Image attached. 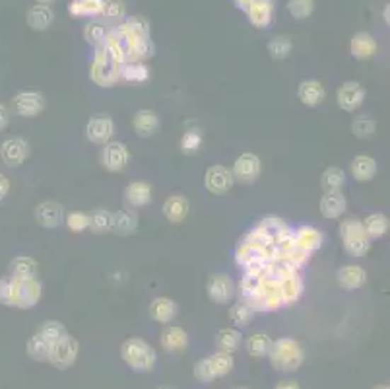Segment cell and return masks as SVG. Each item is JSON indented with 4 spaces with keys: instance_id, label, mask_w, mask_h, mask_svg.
Here are the masks:
<instances>
[{
    "instance_id": "6da1fadb",
    "label": "cell",
    "mask_w": 390,
    "mask_h": 389,
    "mask_svg": "<svg viewBox=\"0 0 390 389\" xmlns=\"http://www.w3.org/2000/svg\"><path fill=\"white\" fill-rule=\"evenodd\" d=\"M272 257H274V244L268 242L256 228L251 230L235 249V261L243 271L263 267Z\"/></svg>"
},
{
    "instance_id": "003e7915",
    "label": "cell",
    "mask_w": 390,
    "mask_h": 389,
    "mask_svg": "<svg viewBox=\"0 0 390 389\" xmlns=\"http://www.w3.org/2000/svg\"><path fill=\"white\" fill-rule=\"evenodd\" d=\"M237 389H248V388H237Z\"/></svg>"
},
{
    "instance_id": "4dcf8cb0",
    "label": "cell",
    "mask_w": 390,
    "mask_h": 389,
    "mask_svg": "<svg viewBox=\"0 0 390 389\" xmlns=\"http://www.w3.org/2000/svg\"><path fill=\"white\" fill-rule=\"evenodd\" d=\"M159 343H161V346H164L167 352L185 351L188 346L187 331L180 327H175V325H167V327L161 331Z\"/></svg>"
},
{
    "instance_id": "be15d7a7",
    "label": "cell",
    "mask_w": 390,
    "mask_h": 389,
    "mask_svg": "<svg viewBox=\"0 0 390 389\" xmlns=\"http://www.w3.org/2000/svg\"><path fill=\"white\" fill-rule=\"evenodd\" d=\"M389 4H386V6H384V12H383V16H384V20H386V23H389Z\"/></svg>"
},
{
    "instance_id": "c3c4849f",
    "label": "cell",
    "mask_w": 390,
    "mask_h": 389,
    "mask_svg": "<svg viewBox=\"0 0 390 389\" xmlns=\"http://www.w3.org/2000/svg\"><path fill=\"white\" fill-rule=\"evenodd\" d=\"M255 310L251 308L245 302H237V304L231 305V310H229V320L237 325V327H247L251 325V321L255 320Z\"/></svg>"
},
{
    "instance_id": "52a82bcc",
    "label": "cell",
    "mask_w": 390,
    "mask_h": 389,
    "mask_svg": "<svg viewBox=\"0 0 390 389\" xmlns=\"http://www.w3.org/2000/svg\"><path fill=\"white\" fill-rule=\"evenodd\" d=\"M260 273V271H258ZM263 276V275H260ZM245 304H248L255 312H278L284 305V300H282V294H280L278 283L276 281H270V278H264L258 284V288L253 296L248 298Z\"/></svg>"
},
{
    "instance_id": "836d02e7",
    "label": "cell",
    "mask_w": 390,
    "mask_h": 389,
    "mask_svg": "<svg viewBox=\"0 0 390 389\" xmlns=\"http://www.w3.org/2000/svg\"><path fill=\"white\" fill-rule=\"evenodd\" d=\"M125 201L130 208H140V206L150 205L151 201V185L146 181H132L125 189Z\"/></svg>"
},
{
    "instance_id": "816d5d0a",
    "label": "cell",
    "mask_w": 390,
    "mask_h": 389,
    "mask_svg": "<svg viewBox=\"0 0 390 389\" xmlns=\"http://www.w3.org/2000/svg\"><path fill=\"white\" fill-rule=\"evenodd\" d=\"M111 216L113 214L109 210H105V208H96L90 214V226H88V230H91L93 234L109 232L111 230Z\"/></svg>"
},
{
    "instance_id": "3957f363",
    "label": "cell",
    "mask_w": 390,
    "mask_h": 389,
    "mask_svg": "<svg viewBox=\"0 0 390 389\" xmlns=\"http://www.w3.org/2000/svg\"><path fill=\"white\" fill-rule=\"evenodd\" d=\"M120 64L122 62H119L105 43L96 47V57L90 69L91 82L99 88H113L120 80Z\"/></svg>"
},
{
    "instance_id": "ba28073f",
    "label": "cell",
    "mask_w": 390,
    "mask_h": 389,
    "mask_svg": "<svg viewBox=\"0 0 390 389\" xmlns=\"http://www.w3.org/2000/svg\"><path fill=\"white\" fill-rule=\"evenodd\" d=\"M41 294H43V286L39 283V278H12V308L31 310L39 304Z\"/></svg>"
},
{
    "instance_id": "4fadbf2b",
    "label": "cell",
    "mask_w": 390,
    "mask_h": 389,
    "mask_svg": "<svg viewBox=\"0 0 390 389\" xmlns=\"http://www.w3.org/2000/svg\"><path fill=\"white\" fill-rule=\"evenodd\" d=\"M30 156V145L28 140L22 137L6 138L2 145H0V158L6 164L8 168H18L22 166L23 162L28 160Z\"/></svg>"
},
{
    "instance_id": "d6986e66",
    "label": "cell",
    "mask_w": 390,
    "mask_h": 389,
    "mask_svg": "<svg viewBox=\"0 0 390 389\" xmlns=\"http://www.w3.org/2000/svg\"><path fill=\"white\" fill-rule=\"evenodd\" d=\"M62 218H64V208L55 201H45V203H39L35 206V220L41 228H59Z\"/></svg>"
},
{
    "instance_id": "1f68e13d",
    "label": "cell",
    "mask_w": 390,
    "mask_h": 389,
    "mask_svg": "<svg viewBox=\"0 0 390 389\" xmlns=\"http://www.w3.org/2000/svg\"><path fill=\"white\" fill-rule=\"evenodd\" d=\"M188 210H190V203H188L187 197L183 195H173V197L166 198V203L161 206V213L169 222H175L179 224L188 216Z\"/></svg>"
},
{
    "instance_id": "cb8c5ba5",
    "label": "cell",
    "mask_w": 390,
    "mask_h": 389,
    "mask_svg": "<svg viewBox=\"0 0 390 389\" xmlns=\"http://www.w3.org/2000/svg\"><path fill=\"white\" fill-rule=\"evenodd\" d=\"M278 288L280 294H282V300H284V305H292L303 296L305 284H303V278H301L299 273H289L284 278H280Z\"/></svg>"
},
{
    "instance_id": "f6af8a7d",
    "label": "cell",
    "mask_w": 390,
    "mask_h": 389,
    "mask_svg": "<svg viewBox=\"0 0 390 389\" xmlns=\"http://www.w3.org/2000/svg\"><path fill=\"white\" fill-rule=\"evenodd\" d=\"M25 349H28V356H31L33 360H38V362H49V354H51V344L47 343L43 337L35 333V335L31 337L28 344H25Z\"/></svg>"
},
{
    "instance_id": "681fc988",
    "label": "cell",
    "mask_w": 390,
    "mask_h": 389,
    "mask_svg": "<svg viewBox=\"0 0 390 389\" xmlns=\"http://www.w3.org/2000/svg\"><path fill=\"white\" fill-rule=\"evenodd\" d=\"M353 137L371 138L377 133V121L371 115H360L352 121Z\"/></svg>"
},
{
    "instance_id": "2e32d148",
    "label": "cell",
    "mask_w": 390,
    "mask_h": 389,
    "mask_svg": "<svg viewBox=\"0 0 390 389\" xmlns=\"http://www.w3.org/2000/svg\"><path fill=\"white\" fill-rule=\"evenodd\" d=\"M231 171L224 166H212L206 169L204 176V187L212 193V195H227L233 187Z\"/></svg>"
},
{
    "instance_id": "bcb514c9",
    "label": "cell",
    "mask_w": 390,
    "mask_h": 389,
    "mask_svg": "<svg viewBox=\"0 0 390 389\" xmlns=\"http://www.w3.org/2000/svg\"><path fill=\"white\" fill-rule=\"evenodd\" d=\"M99 16H103L105 23H120L127 16L125 2L122 0H103V8H101Z\"/></svg>"
},
{
    "instance_id": "03108f58",
    "label": "cell",
    "mask_w": 390,
    "mask_h": 389,
    "mask_svg": "<svg viewBox=\"0 0 390 389\" xmlns=\"http://www.w3.org/2000/svg\"><path fill=\"white\" fill-rule=\"evenodd\" d=\"M158 389H175V388H171V385H161V388H158Z\"/></svg>"
},
{
    "instance_id": "30bf717a",
    "label": "cell",
    "mask_w": 390,
    "mask_h": 389,
    "mask_svg": "<svg viewBox=\"0 0 390 389\" xmlns=\"http://www.w3.org/2000/svg\"><path fill=\"white\" fill-rule=\"evenodd\" d=\"M260 169H263V164H260V158L256 154H241L233 164V181H237L241 185H253L260 176Z\"/></svg>"
},
{
    "instance_id": "d6a6232c",
    "label": "cell",
    "mask_w": 390,
    "mask_h": 389,
    "mask_svg": "<svg viewBox=\"0 0 390 389\" xmlns=\"http://www.w3.org/2000/svg\"><path fill=\"white\" fill-rule=\"evenodd\" d=\"M25 22L31 30L45 31L51 28V23L55 22V12L47 4H35L28 10L25 14Z\"/></svg>"
},
{
    "instance_id": "7dc6e473",
    "label": "cell",
    "mask_w": 390,
    "mask_h": 389,
    "mask_svg": "<svg viewBox=\"0 0 390 389\" xmlns=\"http://www.w3.org/2000/svg\"><path fill=\"white\" fill-rule=\"evenodd\" d=\"M293 49L292 39L287 38V35H276V38H272L268 41V53L274 61H284L289 57Z\"/></svg>"
},
{
    "instance_id": "74e56055",
    "label": "cell",
    "mask_w": 390,
    "mask_h": 389,
    "mask_svg": "<svg viewBox=\"0 0 390 389\" xmlns=\"http://www.w3.org/2000/svg\"><path fill=\"white\" fill-rule=\"evenodd\" d=\"M109 23H105L103 20H90L84 28V39L93 47L103 45L107 41V35H109Z\"/></svg>"
},
{
    "instance_id": "f1b7e54d",
    "label": "cell",
    "mask_w": 390,
    "mask_h": 389,
    "mask_svg": "<svg viewBox=\"0 0 390 389\" xmlns=\"http://www.w3.org/2000/svg\"><path fill=\"white\" fill-rule=\"evenodd\" d=\"M256 230H258L268 242H272V244H276L282 237H285L287 234H292L293 232V230L289 228L282 218H278V216H266V218H263V220L256 224Z\"/></svg>"
},
{
    "instance_id": "94428289",
    "label": "cell",
    "mask_w": 390,
    "mask_h": 389,
    "mask_svg": "<svg viewBox=\"0 0 390 389\" xmlns=\"http://www.w3.org/2000/svg\"><path fill=\"white\" fill-rule=\"evenodd\" d=\"M251 2H253V0H233L235 8H237V10H241V12H245V14H247V10H248V6H251Z\"/></svg>"
},
{
    "instance_id": "f546056e",
    "label": "cell",
    "mask_w": 390,
    "mask_h": 389,
    "mask_svg": "<svg viewBox=\"0 0 390 389\" xmlns=\"http://www.w3.org/2000/svg\"><path fill=\"white\" fill-rule=\"evenodd\" d=\"M8 276L12 278H39L38 261L28 255L14 257L8 265Z\"/></svg>"
},
{
    "instance_id": "f907efd6",
    "label": "cell",
    "mask_w": 390,
    "mask_h": 389,
    "mask_svg": "<svg viewBox=\"0 0 390 389\" xmlns=\"http://www.w3.org/2000/svg\"><path fill=\"white\" fill-rule=\"evenodd\" d=\"M39 335L45 339L49 344H55L59 343L60 339H64V337H68V329L60 323V321H45L43 325H41V329H39Z\"/></svg>"
},
{
    "instance_id": "f35d334b",
    "label": "cell",
    "mask_w": 390,
    "mask_h": 389,
    "mask_svg": "<svg viewBox=\"0 0 390 389\" xmlns=\"http://www.w3.org/2000/svg\"><path fill=\"white\" fill-rule=\"evenodd\" d=\"M120 28L127 31L134 41L150 38V22L142 16H128V18H125V22L120 23Z\"/></svg>"
},
{
    "instance_id": "5b68a950",
    "label": "cell",
    "mask_w": 390,
    "mask_h": 389,
    "mask_svg": "<svg viewBox=\"0 0 390 389\" xmlns=\"http://www.w3.org/2000/svg\"><path fill=\"white\" fill-rule=\"evenodd\" d=\"M235 366V360H233V354L229 352H214L206 359L198 360L193 368V376H195L196 382L202 383H212L214 380H219V378H225L229 374Z\"/></svg>"
},
{
    "instance_id": "9c48e42d",
    "label": "cell",
    "mask_w": 390,
    "mask_h": 389,
    "mask_svg": "<svg viewBox=\"0 0 390 389\" xmlns=\"http://www.w3.org/2000/svg\"><path fill=\"white\" fill-rule=\"evenodd\" d=\"M78 352H80V343L76 341L74 337H64V339H60L59 343L51 344L49 364H53L59 370H68L70 366H74Z\"/></svg>"
},
{
    "instance_id": "e575fe53",
    "label": "cell",
    "mask_w": 390,
    "mask_h": 389,
    "mask_svg": "<svg viewBox=\"0 0 390 389\" xmlns=\"http://www.w3.org/2000/svg\"><path fill=\"white\" fill-rule=\"evenodd\" d=\"M350 169H352V176L361 181V184H365V181H371L373 177L377 176V162L375 158H371V156H355L350 164Z\"/></svg>"
},
{
    "instance_id": "7c38bea8",
    "label": "cell",
    "mask_w": 390,
    "mask_h": 389,
    "mask_svg": "<svg viewBox=\"0 0 390 389\" xmlns=\"http://www.w3.org/2000/svg\"><path fill=\"white\" fill-rule=\"evenodd\" d=\"M45 107L47 99L41 92H20L12 98V111L20 117H38Z\"/></svg>"
},
{
    "instance_id": "e7e4bbea",
    "label": "cell",
    "mask_w": 390,
    "mask_h": 389,
    "mask_svg": "<svg viewBox=\"0 0 390 389\" xmlns=\"http://www.w3.org/2000/svg\"><path fill=\"white\" fill-rule=\"evenodd\" d=\"M373 389H390L389 385H377V388H373Z\"/></svg>"
},
{
    "instance_id": "9f6ffc18",
    "label": "cell",
    "mask_w": 390,
    "mask_h": 389,
    "mask_svg": "<svg viewBox=\"0 0 390 389\" xmlns=\"http://www.w3.org/2000/svg\"><path fill=\"white\" fill-rule=\"evenodd\" d=\"M200 145H202V138H200V135L195 133V130L187 133L185 138H183V142H180V146H183V150H185V152H195L196 148H198Z\"/></svg>"
},
{
    "instance_id": "f5cc1de1",
    "label": "cell",
    "mask_w": 390,
    "mask_h": 389,
    "mask_svg": "<svg viewBox=\"0 0 390 389\" xmlns=\"http://www.w3.org/2000/svg\"><path fill=\"white\" fill-rule=\"evenodd\" d=\"M287 12L295 20H305L315 12V0H287Z\"/></svg>"
},
{
    "instance_id": "277c9868",
    "label": "cell",
    "mask_w": 390,
    "mask_h": 389,
    "mask_svg": "<svg viewBox=\"0 0 390 389\" xmlns=\"http://www.w3.org/2000/svg\"><path fill=\"white\" fill-rule=\"evenodd\" d=\"M120 359L134 372H151L158 362V354L148 341L140 337H130L120 344Z\"/></svg>"
},
{
    "instance_id": "ac0fdd59",
    "label": "cell",
    "mask_w": 390,
    "mask_h": 389,
    "mask_svg": "<svg viewBox=\"0 0 390 389\" xmlns=\"http://www.w3.org/2000/svg\"><path fill=\"white\" fill-rule=\"evenodd\" d=\"M377 51H379V43L371 33L367 31L353 33L352 41H350V53L355 61H369L375 57Z\"/></svg>"
},
{
    "instance_id": "d590c367",
    "label": "cell",
    "mask_w": 390,
    "mask_h": 389,
    "mask_svg": "<svg viewBox=\"0 0 390 389\" xmlns=\"http://www.w3.org/2000/svg\"><path fill=\"white\" fill-rule=\"evenodd\" d=\"M103 0H72L68 4V14L72 18H96L101 14Z\"/></svg>"
},
{
    "instance_id": "8d00e7d4",
    "label": "cell",
    "mask_w": 390,
    "mask_h": 389,
    "mask_svg": "<svg viewBox=\"0 0 390 389\" xmlns=\"http://www.w3.org/2000/svg\"><path fill=\"white\" fill-rule=\"evenodd\" d=\"M241 344H243V335H241L239 329H219V333L216 335V346H218L219 352H229V354H233Z\"/></svg>"
},
{
    "instance_id": "60d3db41",
    "label": "cell",
    "mask_w": 390,
    "mask_h": 389,
    "mask_svg": "<svg viewBox=\"0 0 390 389\" xmlns=\"http://www.w3.org/2000/svg\"><path fill=\"white\" fill-rule=\"evenodd\" d=\"M363 228L367 232V236L371 239H379L389 232V218L381 213H373L363 218Z\"/></svg>"
},
{
    "instance_id": "8fae6325",
    "label": "cell",
    "mask_w": 390,
    "mask_h": 389,
    "mask_svg": "<svg viewBox=\"0 0 390 389\" xmlns=\"http://www.w3.org/2000/svg\"><path fill=\"white\" fill-rule=\"evenodd\" d=\"M365 98H367V92L365 88L355 82V80H348L344 84L340 86V90L336 94V101L340 109H344L345 113H355L360 111L361 106L365 103Z\"/></svg>"
},
{
    "instance_id": "4316f807",
    "label": "cell",
    "mask_w": 390,
    "mask_h": 389,
    "mask_svg": "<svg viewBox=\"0 0 390 389\" xmlns=\"http://www.w3.org/2000/svg\"><path fill=\"white\" fill-rule=\"evenodd\" d=\"M138 228V214L130 206L120 208L111 216V230L119 236H130Z\"/></svg>"
},
{
    "instance_id": "8992f818",
    "label": "cell",
    "mask_w": 390,
    "mask_h": 389,
    "mask_svg": "<svg viewBox=\"0 0 390 389\" xmlns=\"http://www.w3.org/2000/svg\"><path fill=\"white\" fill-rule=\"evenodd\" d=\"M340 239L344 244V249L348 255L352 257H363L367 255L371 249V237L367 236V232L363 228V222L357 218H348L340 224L338 228Z\"/></svg>"
},
{
    "instance_id": "44dd1931",
    "label": "cell",
    "mask_w": 390,
    "mask_h": 389,
    "mask_svg": "<svg viewBox=\"0 0 390 389\" xmlns=\"http://www.w3.org/2000/svg\"><path fill=\"white\" fill-rule=\"evenodd\" d=\"M336 281L344 291H360L361 286L367 283V273L360 265H344V267L338 269Z\"/></svg>"
},
{
    "instance_id": "9a60e30c",
    "label": "cell",
    "mask_w": 390,
    "mask_h": 389,
    "mask_svg": "<svg viewBox=\"0 0 390 389\" xmlns=\"http://www.w3.org/2000/svg\"><path fill=\"white\" fill-rule=\"evenodd\" d=\"M115 135V123L109 115H96L86 125V137L93 145H107Z\"/></svg>"
},
{
    "instance_id": "ee69618b",
    "label": "cell",
    "mask_w": 390,
    "mask_h": 389,
    "mask_svg": "<svg viewBox=\"0 0 390 389\" xmlns=\"http://www.w3.org/2000/svg\"><path fill=\"white\" fill-rule=\"evenodd\" d=\"M156 55V45L150 38L148 39H136L132 41V47H130V53H128V61L132 62H144L151 59Z\"/></svg>"
},
{
    "instance_id": "db71d44e",
    "label": "cell",
    "mask_w": 390,
    "mask_h": 389,
    "mask_svg": "<svg viewBox=\"0 0 390 389\" xmlns=\"http://www.w3.org/2000/svg\"><path fill=\"white\" fill-rule=\"evenodd\" d=\"M67 226L70 232L74 234H80V232H86L88 226H90V214L86 213H70L67 216Z\"/></svg>"
},
{
    "instance_id": "11a10c76",
    "label": "cell",
    "mask_w": 390,
    "mask_h": 389,
    "mask_svg": "<svg viewBox=\"0 0 390 389\" xmlns=\"http://www.w3.org/2000/svg\"><path fill=\"white\" fill-rule=\"evenodd\" d=\"M0 304L12 308V278L10 276L0 278Z\"/></svg>"
},
{
    "instance_id": "b9f144b4",
    "label": "cell",
    "mask_w": 390,
    "mask_h": 389,
    "mask_svg": "<svg viewBox=\"0 0 390 389\" xmlns=\"http://www.w3.org/2000/svg\"><path fill=\"white\" fill-rule=\"evenodd\" d=\"M245 346H247V352L253 359H264L270 352L272 339L266 333H255V335L248 337Z\"/></svg>"
},
{
    "instance_id": "7402d4cb",
    "label": "cell",
    "mask_w": 390,
    "mask_h": 389,
    "mask_svg": "<svg viewBox=\"0 0 390 389\" xmlns=\"http://www.w3.org/2000/svg\"><path fill=\"white\" fill-rule=\"evenodd\" d=\"M297 98L303 106L307 107H316L321 106L326 98V90H324V86L321 80H315V78H311V80H303L297 88Z\"/></svg>"
},
{
    "instance_id": "91938a15",
    "label": "cell",
    "mask_w": 390,
    "mask_h": 389,
    "mask_svg": "<svg viewBox=\"0 0 390 389\" xmlns=\"http://www.w3.org/2000/svg\"><path fill=\"white\" fill-rule=\"evenodd\" d=\"M274 389H301V385L295 380H282V382L276 383Z\"/></svg>"
},
{
    "instance_id": "6125c7cd",
    "label": "cell",
    "mask_w": 390,
    "mask_h": 389,
    "mask_svg": "<svg viewBox=\"0 0 390 389\" xmlns=\"http://www.w3.org/2000/svg\"><path fill=\"white\" fill-rule=\"evenodd\" d=\"M55 0H38V4H47V6H51Z\"/></svg>"
},
{
    "instance_id": "484cf974",
    "label": "cell",
    "mask_w": 390,
    "mask_h": 389,
    "mask_svg": "<svg viewBox=\"0 0 390 389\" xmlns=\"http://www.w3.org/2000/svg\"><path fill=\"white\" fill-rule=\"evenodd\" d=\"M132 127H134L138 137H154L159 129V115L151 109H140L132 117Z\"/></svg>"
},
{
    "instance_id": "ffe728a7",
    "label": "cell",
    "mask_w": 390,
    "mask_h": 389,
    "mask_svg": "<svg viewBox=\"0 0 390 389\" xmlns=\"http://www.w3.org/2000/svg\"><path fill=\"white\" fill-rule=\"evenodd\" d=\"M274 4L276 0H253L247 10V16L251 23L256 30H266L274 18Z\"/></svg>"
},
{
    "instance_id": "7a4b0ae2",
    "label": "cell",
    "mask_w": 390,
    "mask_h": 389,
    "mask_svg": "<svg viewBox=\"0 0 390 389\" xmlns=\"http://www.w3.org/2000/svg\"><path fill=\"white\" fill-rule=\"evenodd\" d=\"M268 359L274 370L284 372V374H293L303 366L305 360V352L301 349V344L295 339L289 337H282L278 341H272Z\"/></svg>"
},
{
    "instance_id": "d4e9b609",
    "label": "cell",
    "mask_w": 390,
    "mask_h": 389,
    "mask_svg": "<svg viewBox=\"0 0 390 389\" xmlns=\"http://www.w3.org/2000/svg\"><path fill=\"white\" fill-rule=\"evenodd\" d=\"M293 239H295V244L303 247L307 253L319 252L324 244V234L321 230L313 228V226H301L299 230H295L293 232Z\"/></svg>"
},
{
    "instance_id": "603a6c76",
    "label": "cell",
    "mask_w": 390,
    "mask_h": 389,
    "mask_svg": "<svg viewBox=\"0 0 390 389\" xmlns=\"http://www.w3.org/2000/svg\"><path fill=\"white\" fill-rule=\"evenodd\" d=\"M319 210H321L324 218L336 220V218H340L348 210V201L342 195V191L324 193L323 197H321V203H319Z\"/></svg>"
},
{
    "instance_id": "ab89813d",
    "label": "cell",
    "mask_w": 390,
    "mask_h": 389,
    "mask_svg": "<svg viewBox=\"0 0 390 389\" xmlns=\"http://www.w3.org/2000/svg\"><path fill=\"white\" fill-rule=\"evenodd\" d=\"M150 78V69L144 62L127 61L120 64V80L125 82H146Z\"/></svg>"
},
{
    "instance_id": "e0dca14e",
    "label": "cell",
    "mask_w": 390,
    "mask_h": 389,
    "mask_svg": "<svg viewBox=\"0 0 390 389\" xmlns=\"http://www.w3.org/2000/svg\"><path fill=\"white\" fill-rule=\"evenodd\" d=\"M103 152H101V164L105 166L109 171H122L127 168L128 162H130V154H128L127 145L122 142H107L103 145Z\"/></svg>"
},
{
    "instance_id": "680465c9",
    "label": "cell",
    "mask_w": 390,
    "mask_h": 389,
    "mask_svg": "<svg viewBox=\"0 0 390 389\" xmlns=\"http://www.w3.org/2000/svg\"><path fill=\"white\" fill-rule=\"evenodd\" d=\"M10 193V179L4 174H0V201H4Z\"/></svg>"
},
{
    "instance_id": "83f0119b",
    "label": "cell",
    "mask_w": 390,
    "mask_h": 389,
    "mask_svg": "<svg viewBox=\"0 0 390 389\" xmlns=\"http://www.w3.org/2000/svg\"><path fill=\"white\" fill-rule=\"evenodd\" d=\"M177 304L173 302L171 298H166V296H159V298H154L150 304V310H148V313H150V317L154 321H158V323H164V325H169L175 317H177Z\"/></svg>"
},
{
    "instance_id": "5bb4252c",
    "label": "cell",
    "mask_w": 390,
    "mask_h": 389,
    "mask_svg": "<svg viewBox=\"0 0 390 389\" xmlns=\"http://www.w3.org/2000/svg\"><path fill=\"white\" fill-rule=\"evenodd\" d=\"M206 292L214 304H229L235 296V284L231 276L225 273H216L210 276V281L206 284Z\"/></svg>"
},
{
    "instance_id": "6f0895ef",
    "label": "cell",
    "mask_w": 390,
    "mask_h": 389,
    "mask_svg": "<svg viewBox=\"0 0 390 389\" xmlns=\"http://www.w3.org/2000/svg\"><path fill=\"white\" fill-rule=\"evenodd\" d=\"M10 123V109L4 103H0V130H4Z\"/></svg>"
},
{
    "instance_id": "7bdbcfd3",
    "label": "cell",
    "mask_w": 390,
    "mask_h": 389,
    "mask_svg": "<svg viewBox=\"0 0 390 389\" xmlns=\"http://www.w3.org/2000/svg\"><path fill=\"white\" fill-rule=\"evenodd\" d=\"M345 171L342 168H328L321 176V187L324 189V193L331 191H342L345 185Z\"/></svg>"
}]
</instances>
